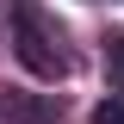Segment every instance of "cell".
<instances>
[{
  "mask_svg": "<svg viewBox=\"0 0 124 124\" xmlns=\"http://www.w3.org/2000/svg\"><path fill=\"white\" fill-rule=\"evenodd\" d=\"M13 56L25 62L37 81L68 75V50H62V25L37 6V0H13Z\"/></svg>",
  "mask_w": 124,
  "mask_h": 124,
  "instance_id": "cell-1",
  "label": "cell"
},
{
  "mask_svg": "<svg viewBox=\"0 0 124 124\" xmlns=\"http://www.w3.org/2000/svg\"><path fill=\"white\" fill-rule=\"evenodd\" d=\"M0 118L6 124H56L62 118V99L56 93H0Z\"/></svg>",
  "mask_w": 124,
  "mask_h": 124,
  "instance_id": "cell-2",
  "label": "cell"
},
{
  "mask_svg": "<svg viewBox=\"0 0 124 124\" xmlns=\"http://www.w3.org/2000/svg\"><path fill=\"white\" fill-rule=\"evenodd\" d=\"M106 75L118 81V93H124V31H106Z\"/></svg>",
  "mask_w": 124,
  "mask_h": 124,
  "instance_id": "cell-3",
  "label": "cell"
},
{
  "mask_svg": "<svg viewBox=\"0 0 124 124\" xmlns=\"http://www.w3.org/2000/svg\"><path fill=\"white\" fill-rule=\"evenodd\" d=\"M93 124H124V99H106V106H93Z\"/></svg>",
  "mask_w": 124,
  "mask_h": 124,
  "instance_id": "cell-4",
  "label": "cell"
}]
</instances>
